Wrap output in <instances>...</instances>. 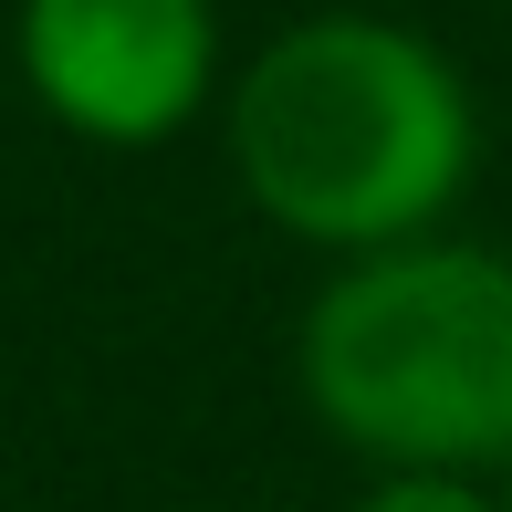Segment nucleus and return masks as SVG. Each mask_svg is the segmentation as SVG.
Here are the masks:
<instances>
[{"mask_svg": "<svg viewBox=\"0 0 512 512\" xmlns=\"http://www.w3.org/2000/svg\"><path fill=\"white\" fill-rule=\"evenodd\" d=\"M356 512H502V502L481 481H460V471H387Z\"/></svg>", "mask_w": 512, "mask_h": 512, "instance_id": "obj_4", "label": "nucleus"}, {"mask_svg": "<svg viewBox=\"0 0 512 512\" xmlns=\"http://www.w3.org/2000/svg\"><path fill=\"white\" fill-rule=\"evenodd\" d=\"M481 105L429 32L387 11H314L230 84V178L304 251H408L471 189Z\"/></svg>", "mask_w": 512, "mask_h": 512, "instance_id": "obj_1", "label": "nucleus"}, {"mask_svg": "<svg viewBox=\"0 0 512 512\" xmlns=\"http://www.w3.org/2000/svg\"><path fill=\"white\" fill-rule=\"evenodd\" d=\"M21 84L84 147H157L220 95L209 0H21Z\"/></svg>", "mask_w": 512, "mask_h": 512, "instance_id": "obj_3", "label": "nucleus"}, {"mask_svg": "<svg viewBox=\"0 0 512 512\" xmlns=\"http://www.w3.org/2000/svg\"><path fill=\"white\" fill-rule=\"evenodd\" d=\"M314 429L377 471H502L512 460V262L481 241H408L335 262L293 324Z\"/></svg>", "mask_w": 512, "mask_h": 512, "instance_id": "obj_2", "label": "nucleus"}, {"mask_svg": "<svg viewBox=\"0 0 512 512\" xmlns=\"http://www.w3.org/2000/svg\"><path fill=\"white\" fill-rule=\"evenodd\" d=\"M492 502H502V512H512V460H502V492H492Z\"/></svg>", "mask_w": 512, "mask_h": 512, "instance_id": "obj_5", "label": "nucleus"}]
</instances>
